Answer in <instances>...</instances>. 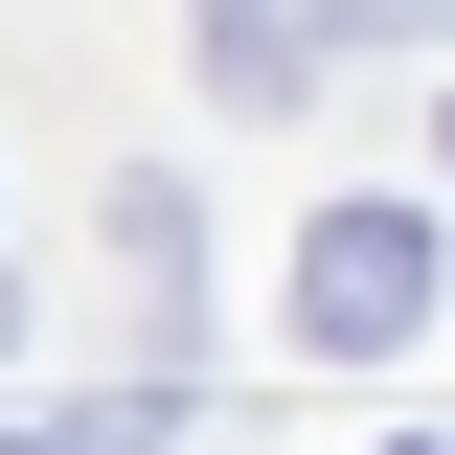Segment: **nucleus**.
<instances>
[{"label": "nucleus", "instance_id": "3", "mask_svg": "<svg viewBox=\"0 0 455 455\" xmlns=\"http://www.w3.org/2000/svg\"><path fill=\"white\" fill-rule=\"evenodd\" d=\"M0 455H160V410H68V433H0Z\"/></svg>", "mask_w": 455, "mask_h": 455}, {"label": "nucleus", "instance_id": "2", "mask_svg": "<svg viewBox=\"0 0 455 455\" xmlns=\"http://www.w3.org/2000/svg\"><path fill=\"white\" fill-rule=\"evenodd\" d=\"M205 92H251V114L296 92V0H205Z\"/></svg>", "mask_w": 455, "mask_h": 455}, {"label": "nucleus", "instance_id": "1", "mask_svg": "<svg viewBox=\"0 0 455 455\" xmlns=\"http://www.w3.org/2000/svg\"><path fill=\"white\" fill-rule=\"evenodd\" d=\"M410 319H433V228H410V205H319V251H296V341L364 364V341H410Z\"/></svg>", "mask_w": 455, "mask_h": 455}]
</instances>
